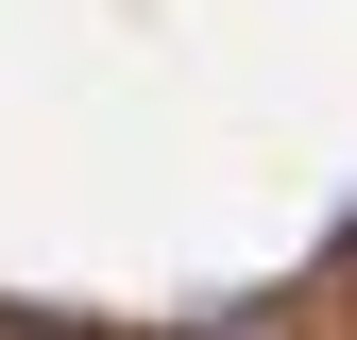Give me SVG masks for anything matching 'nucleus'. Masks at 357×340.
Returning <instances> with one entry per match:
<instances>
[{"label":"nucleus","instance_id":"f257e3e1","mask_svg":"<svg viewBox=\"0 0 357 340\" xmlns=\"http://www.w3.org/2000/svg\"><path fill=\"white\" fill-rule=\"evenodd\" d=\"M0 340H137V323H85V307H0Z\"/></svg>","mask_w":357,"mask_h":340},{"label":"nucleus","instance_id":"f03ea898","mask_svg":"<svg viewBox=\"0 0 357 340\" xmlns=\"http://www.w3.org/2000/svg\"><path fill=\"white\" fill-rule=\"evenodd\" d=\"M324 289H357V222H340V255H324Z\"/></svg>","mask_w":357,"mask_h":340}]
</instances>
